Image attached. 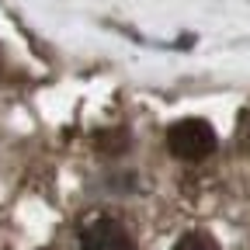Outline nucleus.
I'll use <instances>...</instances> for the list:
<instances>
[{
  "instance_id": "obj_3",
  "label": "nucleus",
  "mask_w": 250,
  "mask_h": 250,
  "mask_svg": "<svg viewBox=\"0 0 250 250\" xmlns=\"http://www.w3.org/2000/svg\"><path fill=\"white\" fill-rule=\"evenodd\" d=\"M174 250H219V243H215L208 233H202V229H191V233H181V236H177Z\"/></svg>"
},
{
  "instance_id": "obj_2",
  "label": "nucleus",
  "mask_w": 250,
  "mask_h": 250,
  "mask_svg": "<svg viewBox=\"0 0 250 250\" xmlns=\"http://www.w3.org/2000/svg\"><path fill=\"white\" fill-rule=\"evenodd\" d=\"M80 250H136L132 233L118 219H90L80 229Z\"/></svg>"
},
{
  "instance_id": "obj_1",
  "label": "nucleus",
  "mask_w": 250,
  "mask_h": 250,
  "mask_svg": "<svg viewBox=\"0 0 250 250\" xmlns=\"http://www.w3.org/2000/svg\"><path fill=\"white\" fill-rule=\"evenodd\" d=\"M219 146L215 139V129L205 122V118H181L167 129V149L177 156V160H188V164H198L205 156H212Z\"/></svg>"
},
{
  "instance_id": "obj_4",
  "label": "nucleus",
  "mask_w": 250,
  "mask_h": 250,
  "mask_svg": "<svg viewBox=\"0 0 250 250\" xmlns=\"http://www.w3.org/2000/svg\"><path fill=\"white\" fill-rule=\"evenodd\" d=\"M247 143H250V129H247Z\"/></svg>"
}]
</instances>
